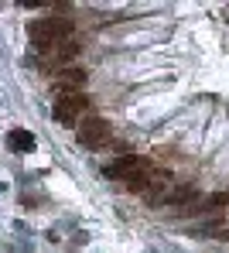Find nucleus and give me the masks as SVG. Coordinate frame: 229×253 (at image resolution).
<instances>
[{
	"mask_svg": "<svg viewBox=\"0 0 229 253\" xmlns=\"http://www.w3.org/2000/svg\"><path fill=\"white\" fill-rule=\"evenodd\" d=\"M86 110H89V96L86 92H62L55 99V106H51V117L62 126H76Z\"/></svg>",
	"mask_w": 229,
	"mask_h": 253,
	"instance_id": "1",
	"label": "nucleus"
},
{
	"mask_svg": "<svg viewBox=\"0 0 229 253\" xmlns=\"http://www.w3.org/2000/svg\"><path fill=\"white\" fill-rule=\"evenodd\" d=\"M76 140L89 151H99L110 140V124L103 117H82V126H76Z\"/></svg>",
	"mask_w": 229,
	"mask_h": 253,
	"instance_id": "2",
	"label": "nucleus"
},
{
	"mask_svg": "<svg viewBox=\"0 0 229 253\" xmlns=\"http://www.w3.org/2000/svg\"><path fill=\"white\" fill-rule=\"evenodd\" d=\"M86 83H89V72L79 69V65H65V69L55 72V79H51V85L58 89V96H62V92H86Z\"/></svg>",
	"mask_w": 229,
	"mask_h": 253,
	"instance_id": "3",
	"label": "nucleus"
},
{
	"mask_svg": "<svg viewBox=\"0 0 229 253\" xmlns=\"http://www.w3.org/2000/svg\"><path fill=\"white\" fill-rule=\"evenodd\" d=\"M28 35H31V44H35L38 51H51V48L58 44V35H55V24H51V17L31 21V24H28Z\"/></svg>",
	"mask_w": 229,
	"mask_h": 253,
	"instance_id": "4",
	"label": "nucleus"
},
{
	"mask_svg": "<svg viewBox=\"0 0 229 253\" xmlns=\"http://www.w3.org/2000/svg\"><path fill=\"white\" fill-rule=\"evenodd\" d=\"M147 168V158H140V154H123V158H116L113 165H106L103 174L106 178H120V181H127L134 171H144Z\"/></svg>",
	"mask_w": 229,
	"mask_h": 253,
	"instance_id": "5",
	"label": "nucleus"
},
{
	"mask_svg": "<svg viewBox=\"0 0 229 253\" xmlns=\"http://www.w3.org/2000/svg\"><path fill=\"white\" fill-rule=\"evenodd\" d=\"M79 51H82V44L76 42V38H69V42H58L48 55H51V62H55V65H65V62H72Z\"/></svg>",
	"mask_w": 229,
	"mask_h": 253,
	"instance_id": "6",
	"label": "nucleus"
},
{
	"mask_svg": "<svg viewBox=\"0 0 229 253\" xmlns=\"http://www.w3.org/2000/svg\"><path fill=\"white\" fill-rule=\"evenodd\" d=\"M191 202H198V192H195L191 185H171V188H168L164 206H191Z\"/></svg>",
	"mask_w": 229,
	"mask_h": 253,
	"instance_id": "7",
	"label": "nucleus"
},
{
	"mask_svg": "<svg viewBox=\"0 0 229 253\" xmlns=\"http://www.w3.org/2000/svg\"><path fill=\"white\" fill-rule=\"evenodd\" d=\"M123 185H127V192H134V195H147V192H151V165L144 171H134Z\"/></svg>",
	"mask_w": 229,
	"mask_h": 253,
	"instance_id": "8",
	"label": "nucleus"
},
{
	"mask_svg": "<svg viewBox=\"0 0 229 253\" xmlns=\"http://www.w3.org/2000/svg\"><path fill=\"white\" fill-rule=\"evenodd\" d=\"M7 144H10L14 151H24V154H28V151L35 147V133H28V130H10V133H7Z\"/></svg>",
	"mask_w": 229,
	"mask_h": 253,
	"instance_id": "9",
	"label": "nucleus"
},
{
	"mask_svg": "<svg viewBox=\"0 0 229 253\" xmlns=\"http://www.w3.org/2000/svg\"><path fill=\"white\" fill-rule=\"evenodd\" d=\"M226 206H229V192H216V195L205 199V206L198 212H219V209H226Z\"/></svg>",
	"mask_w": 229,
	"mask_h": 253,
	"instance_id": "10",
	"label": "nucleus"
}]
</instances>
